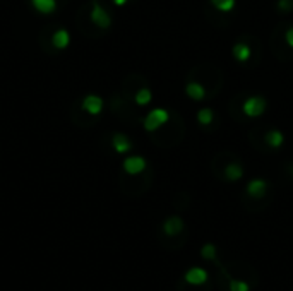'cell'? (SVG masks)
<instances>
[{
  "instance_id": "6da1fadb",
  "label": "cell",
  "mask_w": 293,
  "mask_h": 291,
  "mask_svg": "<svg viewBox=\"0 0 293 291\" xmlns=\"http://www.w3.org/2000/svg\"><path fill=\"white\" fill-rule=\"evenodd\" d=\"M158 130H165V134H156L154 132V142L159 146H165V148H170V146L180 144L183 135H185V122L182 120V117L178 113H173L170 111V119L165 125L159 127Z\"/></svg>"
},
{
  "instance_id": "7a4b0ae2",
  "label": "cell",
  "mask_w": 293,
  "mask_h": 291,
  "mask_svg": "<svg viewBox=\"0 0 293 291\" xmlns=\"http://www.w3.org/2000/svg\"><path fill=\"white\" fill-rule=\"evenodd\" d=\"M256 46H261L256 36H252V35L240 36V38L237 40V43L233 45V48H231V55H233L235 62H238V64H250L254 57L259 59L261 51H254Z\"/></svg>"
},
{
  "instance_id": "3957f363",
  "label": "cell",
  "mask_w": 293,
  "mask_h": 291,
  "mask_svg": "<svg viewBox=\"0 0 293 291\" xmlns=\"http://www.w3.org/2000/svg\"><path fill=\"white\" fill-rule=\"evenodd\" d=\"M183 229H185V223L178 214L168 216L162 224L163 237L168 238V240H177L180 245H185V237H182Z\"/></svg>"
},
{
  "instance_id": "277c9868",
  "label": "cell",
  "mask_w": 293,
  "mask_h": 291,
  "mask_svg": "<svg viewBox=\"0 0 293 291\" xmlns=\"http://www.w3.org/2000/svg\"><path fill=\"white\" fill-rule=\"evenodd\" d=\"M215 175L221 178L225 182H230V184H235V182H240L244 177V166L240 163V159H237L235 156L230 158V161H226L223 166L215 168Z\"/></svg>"
},
{
  "instance_id": "5b68a950",
  "label": "cell",
  "mask_w": 293,
  "mask_h": 291,
  "mask_svg": "<svg viewBox=\"0 0 293 291\" xmlns=\"http://www.w3.org/2000/svg\"><path fill=\"white\" fill-rule=\"evenodd\" d=\"M268 194H269V182L264 180V178H254L245 187L242 202H245V200H252V204L264 202Z\"/></svg>"
},
{
  "instance_id": "8992f818",
  "label": "cell",
  "mask_w": 293,
  "mask_h": 291,
  "mask_svg": "<svg viewBox=\"0 0 293 291\" xmlns=\"http://www.w3.org/2000/svg\"><path fill=\"white\" fill-rule=\"evenodd\" d=\"M268 108V101L264 96H249L242 105H240V111L244 113L245 119H259L264 115Z\"/></svg>"
},
{
  "instance_id": "52a82bcc",
  "label": "cell",
  "mask_w": 293,
  "mask_h": 291,
  "mask_svg": "<svg viewBox=\"0 0 293 291\" xmlns=\"http://www.w3.org/2000/svg\"><path fill=\"white\" fill-rule=\"evenodd\" d=\"M168 119H170L168 110H165V108H154V110H151L149 113L143 119V127H144L146 132L153 134L162 125L167 124Z\"/></svg>"
},
{
  "instance_id": "ba28073f",
  "label": "cell",
  "mask_w": 293,
  "mask_h": 291,
  "mask_svg": "<svg viewBox=\"0 0 293 291\" xmlns=\"http://www.w3.org/2000/svg\"><path fill=\"white\" fill-rule=\"evenodd\" d=\"M89 19L93 24H96L100 30H108L112 26V16L108 14V11L101 6L100 2L94 0L91 6V14H89Z\"/></svg>"
},
{
  "instance_id": "9c48e42d",
  "label": "cell",
  "mask_w": 293,
  "mask_h": 291,
  "mask_svg": "<svg viewBox=\"0 0 293 291\" xmlns=\"http://www.w3.org/2000/svg\"><path fill=\"white\" fill-rule=\"evenodd\" d=\"M124 171L127 173L129 177H134V175H141L148 170V161L143 158V156H129L124 159Z\"/></svg>"
},
{
  "instance_id": "30bf717a",
  "label": "cell",
  "mask_w": 293,
  "mask_h": 291,
  "mask_svg": "<svg viewBox=\"0 0 293 291\" xmlns=\"http://www.w3.org/2000/svg\"><path fill=\"white\" fill-rule=\"evenodd\" d=\"M207 279H209V274L202 267H191L182 278L183 283L191 286H204L207 284Z\"/></svg>"
},
{
  "instance_id": "8fae6325",
  "label": "cell",
  "mask_w": 293,
  "mask_h": 291,
  "mask_svg": "<svg viewBox=\"0 0 293 291\" xmlns=\"http://www.w3.org/2000/svg\"><path fill=\"white\" fill-rule=\"evenodd\" d=\"M262 142L269 149H280L283 142H285V134L278 129H268L262 134Z\"/></svg>"
},
{
  "instance_id": "7c38bea8",
  "label": "cell",
  "mask_w": 293,
  "mask_h": 291,
  "mask_svg": "<svg viewBox=\"0 0 293 291\" xmlns=\"http://www.w3.org/2000/svg\"><path fill=\"white\" fill-rule=\"evenodd\" d=\"M185 95L191 98L192 101H202V100H206L207 93H206V88L202 86L199 81H194V79H187Z\"/></svg>"
},
{
  "instance_id": "4fadbf2b",
  "label": "cell",
  "mask_w": 293,
  "mask_h": 291,
  "mask_svg": "<svg viewBox=\"0 0 293 291\" xmlns=\"http://www.w3.org/2000/svg\"><path fill=\"white\" fill-rule=\"evenodd\" d=\"M83 110L89 115H100L103 110V100L98 95H88L83 100Z\"/></svg>"
},
{
  "instance_id": "5bb4252c",
  "label": "cell",
  "mask_w": 293,
  "mask_h": 291,
  "mask_svg": "<svg viewBox=\"0 0 293 291\" xmlns=\"http://www.w3.org/2000/svg\"><path fill=\"white\" fill-rule=\"evenodd\" d=\"M112 146H113V149H115L119 154H127V153H130L132 151V142H130V139L127 137L125 134H122V132H115L112 135Z\"/></svg>"
},
{
  "instance_id": "9a60e30c",
  "label": "cell",
  "mask_w": 293,
  "mask_h": 291,
  "mask_svg": "<svg viewBox=\"0 0 293 291\" xmlns=\"http://www.w3.org/2000/svg\"><path fill=\"white\" fill-rule=\"evenodd\" d=\"M221 281H226V289L228 291H250L252 289V284H250L247 279H242V278H226Z\"/></svg>"
},
{
  "instance_id": "2e32d148",
  "label": "cell",
  "mask_w": 293,
  "mask_h": 291,
  "mask_svg": "<svg viewBox=\"0 0 293 291\" xmlns=\"http://www.w3.org/2000/svg\"><path fill=\"white\" fill-rule=\"evenodd\" d=\"M132 100H134V103L138 106H146V105H149L151 100H153V93H151V89L148 86H143L136 91V95L132 96Z\"/></svg>"
},
{
  "instance_id": "e0dca14e",
  "label": "cell",
  "mask_w": 293,
  "mask_h": 291,
  "mask_svg": "<svg viewBox=\"0 0 293 291\" xmlns=\"http://www.w3.org/2000/svg\"><path fill=\"white\" fill-rule=\"evenodd\" d=\"M51 43H54L55 48H59V50H64V48H67L69 43H70V35H69V31H65V30H59L54 35V38H51Z\"/></svg>"
},
{
  "instance_id": "ac0fdd59",
  "label": "cell",
  "mask_w": 293,
  "mask_h": 291,
  "mask_svg": "<svg viewBox=\"0 0 293 291\" xmlns=\"http://www.w3.org/2000/svg\"><path fill=\"white\" fill-rule=\"evenodd\" d=\"M31 6L41 14H51L57 9L55 0H31Z\"/></svg>"
},
{
  "instance_id": "d6986e66",
  "label": "cell",
  "mask_w": 293,
  "mask_h": 291,
  "mask_svg": "<svg viewBox=\"0 0 293 291\" xmlns=\"http://www.w3.org/2000/svg\"><path fill=\"white\" fill-rule=\"evenodd\" d=\"M209 4L221 14H228L235 9V0H209Z\"/></svg>"
},
{
  "instance_id": "ffe728a7",
  "label": "cell",
  "mask_w": 293,
  "mask_h": 291,
  "mask_svg": "<svg viewBox=\"0 0 293 291\" xmlns=\"http://www.w3.org/2000/svg\"><path fill=\"white\" fill-rule=\"evenodd\" d=\"M201 257L209 262L218 260V248H216L215 243H206V245L201 248Z\"/></svg>"
},
{
  "instance_id": "44dd1931",
  "label": "cell",
  "mask_w": 293,
  "mask_h": 291,
  "mask_svg": "<svg viewBox=\"0 0 293 291\" xmlns=\"http://www.w3.org/2000/svg\"><path fill=\"white\" fill-rule=\"evenodd\" d=\"M196 120L199 122L202 127H207L212 124V120H215V111L211 110V108H202V110L197 111L196 115Z\"/></svg>"
},
{
  "instance_id": "7402d4cb",
  "label": "cell",
  "mask_w": 293,
  "mask_h": 291,
  "mask_svg": "<svg viewBox=\"0 0 293 291\" xmlns=\"http://www.w3.org/2000/svg\"><path fill=\"white\" fill-rule=\"evenodd\" d=\"M276 11L281 14H290L293 11V0H278Z\"/></svg>"
},
{
  "instance_id": "603a6c76",
  "label": "cell",
  "mask_w": 293,
  "mask_h": 291,
  "mask_svg": "<svg viewBox=\"0 0 293 291\" xmlns=\"http://www.w3.org/2000/svg\"><path fill=\"white\" fill-rule=\"evenodd\" d=\"M283 38H285L286 45L293 50V26H286V31L283 33Z\"/></svg>"
},
{
  "instance_id": "cb8c5ba5",
  "label": "cell",
  "mask_w": 293,
  "mask_h": 291,
  "mask_svg": "<svg viewBox=\"0 0 293 291\" xmlns=\"http://www.w3.org/2000/svg\"><path fill=\"white\" fill-rule=\"evenodd\" d=\"M113 4H115L117 7H122V6H125L127 2H129V0H112Z\"/></svg>"
},
{
  "instance_id": "d4e9b609",
  "label": "cell",
  "mask_w": 293,
  "mask_h": 291,
  "mask_svg": "<svg viewBox=\"0 0 293 291\" xmlns=\"http://www.w3.org/2000/svg\"><path fill=\"white\" fill-rule=\"evenodd\" d=\"M286 170L290 171V175H291V178H293V163H291V165H288V166H286Z\"/></svg>"
}]
</instances>
